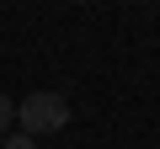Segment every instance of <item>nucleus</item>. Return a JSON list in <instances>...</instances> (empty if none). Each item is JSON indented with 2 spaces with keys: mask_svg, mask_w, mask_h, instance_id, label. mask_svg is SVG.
Returning <instances> with one entry per match:
<instances>
[{
  "mask_svg": "<svg viewBox=\"0 0 160 149\" xmlns=\"http://www.w3.org/2000/svg\"><path fill=\"white\" fill-rule=\"evenodd\" d=\"M16 123H22V133H59L64 123H69V101L59 96V91H32L22 107H16Z\"/></svg>",
  "mask_w": 160,
  "mask_h": 149,
  "instance_id": "obj_1",
  "label": "nucleus"
},
{
  "mask_svg": "<svg viewBox=\"0 0 160 149\" xmlns=\"http://www.w3.org/2000/svg\"><path fill=\"white\" fill-rule=\"evenodd\" d=\"M11 123H16V101H11V96H6V91H0V133H6V128H11Z\"/></svg>",
  "mask_w": 160,
  "mask_h": 149,
  "instance_id": "obj_2",
  "label": "nucleus"
},
{
  "mask_svg": "<svg viewBox=\"0 0 160 149\" xmlns=\"http://www.w3.org/2000/svg\"><path fill=\"white\" fill-rule=\"evenodd\" d=\"M6 149H32V133H11V138H6Z\"/></svg>",
  "mask_w": 160,
  "mask_h": 149,
  "instance_id": "obj_3",
  "label": "nucleus"
}]
</instances>
